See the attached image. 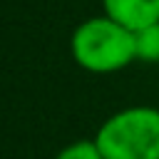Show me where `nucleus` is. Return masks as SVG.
<instances>
[{"label":"nucleus","instance_id":"nucleus-1","mask_svg":"<svg viewBox=\"0 0 159 159\" xmlns=\"http://www.w3.org/2000/svg\"><path fill=\"white\" fill-rule=\"evenodd\" d=\"M72 60L94 75L119 72L137 60L134 30L112 20L109 15L87 17L80 22L70 37Z\"/></svg>","mask_w":159,"mask_h":159},{"label":"nucleus","instance_id":"nucleus-2","mask_svg":"<svg viewBox=\"0 0 159 159\" xmlns=\"http://www.w3.org/2000/svg\"><path fill=\"white\" fill-rule=\"evenodd\" d=\"M94 142L104 159H159V109L124 107L99 124Z\"/></svg>","mask_w":159,"mask_h":159},{"label":"nucleus","instance_id":"nucleus-3","mask_svg":"<svg viewBox=\"0 0 159 159\" xmlns=\"http://www.w3.org/2000/svg\"><path fill=\"white\" fill-rule=\"evenodd\" d=\"M104 15L122 22L129 30L159 22V0H102Z\"/></svg>","mask_w":159,"mask_h":159},{"label":"nucleus","instance_id":"nucleus-4","mask_svg":"<svg viewBox=\"0 0 159 159\" xmlns=\"http://www.w3.org/2000/svg\"><path fill=\"white\" fill-rule=\"evenodd\" d=\"M134 47H137V60L159 62V22L134 30Z\"/></svg>","mask_w":159,"mask_h":159},{"label":"nucleus","instance_id":"nucleus-5","mask_svg":"<svg viewBox=\"0 0 159 159\" xmlns=\"http://www.w3.org/2000/svg\"><path fill=\"white\" fill-rule=\"evenodd\" d=\"M55 159H104L97 142L94 139H77V142H70L67 147H62Z\"/></svg>","mask_w":159,"mask_h":159}]
</instances>
